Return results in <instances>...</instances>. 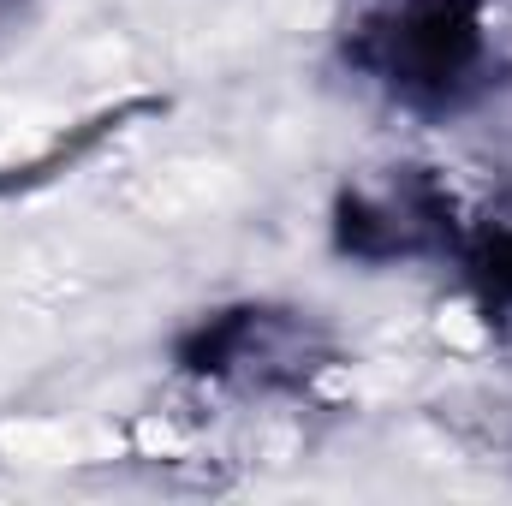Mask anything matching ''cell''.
<instances>
[{"label": "cell", "instance_id": "1", "mask_svg": "<svg viewBox=\"0 0 512 506\" xmlns=\"http://www.w3.org/2000/svg\"><path fill=\"white\" fill-rule=\"evenodd\" d=\"M364 60L411 102H453L483 66V0H405L370 30Z\"/></svg>", "mask_w": 512, "mask_h": 506}, {"label": "cell", "instance_id": "2", "mask_svg": "<svg viewBox=\"0 0 512 506\" xmlns=\"http://www.w3.org/2000/svg\"><path fill=\"white\" fill-rule=\"evenodd\" d=\"M471 274H477V292H483L489 316H512V233H495L477 251Z\"/></svg>", "mask_w": 512, "mask_h": 506}]
</instances>
